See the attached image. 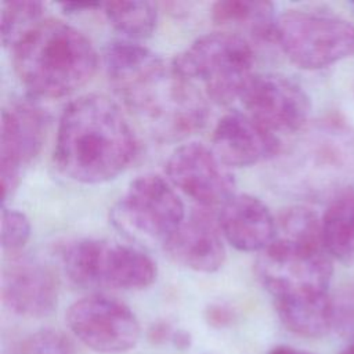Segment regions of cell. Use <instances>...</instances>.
<instances>
[{
    "mask_svg": "<svg viewBox=\"0 0 354 354\" xmlns=\"http://www.w3.org/2000/svg\"><path fill=\"white\" fill-rule=\"evenodd\" d=\"M104 65L115 93L153 138L178 141L205 124L207 105L199 88L149 48L113 41Z\"/></svg>",
    "mask_w": 354,
    "mask_h": 354,
    "instance_id": "6da1fadb",
    "label": "cell"
},
{
    "mask_svg": "<svg viewBox=\"0 0 354 354\" xmlns=\"http://www.w3.org/2000/svg\"><path fill=\"white\" fill-rule=\"evenodd\" d=\"M136 152L133 129L109 97L86 94L64 109L54 162L68 178L83 184L113 180L130 165Z\"/></svg>",
    "mask_w": 354,
    "mask_h": 354,
    "instance_id": "7a4b0ae2",
    "label": "cell"
},
{
    "mask_svg": "<svg viewBox=\"0 0 354 354\" xmlns=\"http://www.w3.org/2000/svg\"><path fill=\"white\" fill-rule=\"evenodd\" d=\"M12 64L19 82L33 97L61 98L90 82L98 55L75 26L44 19L12 47Z\"/></svg>",
    "mask_w": 354,
    "mask_h": 354,
    "instance_id": "3957f363",
    "label": "cell"
},
{
    "mask_svg": "<svg viewBox=\"0 0 354 354\" xmlns=\"http://www.w3.org/2000/svg\"><path fill=\"white\" fill-rule=\"evenodd\" d=\"M254 53L250 43L239 33L213 32L198 37L178 53L171 65L191 82L199 80L206 95L216 104L225 105L239 98L252 72Z\"/></svg>",
    "mask_w": 354,
    "mask_h": 354,
    "instance_id": "277c9868",
    "label": "cell"
},
{
    "mask_svg": "<svg viewBox=\"0 0 354 354\" xmlns=\"http://www.w3.org/2000/svg\"><path fill=\"white\" fill-rule=\"evenodd\" d=\"M66 277L87 289L140 290L156 279V264L142 250L105 239H80L62 252Z\"/></svg>",
    "mask_w": 354,
    "mask_h": 354,
    "instance_id": "5b68a950",
    "label": "cell"
},
{
    "mask_svg": "<svg viewBox=\"0 0 354 354\" xmlns=\"http://www.w3.org/2000/svg\"><path fill=\"white\" fill-rule=\"evenodd\" d=\"M324 245L282 238L260 253L256 275L274 301L328 295L332 263Z\"/></svg>",
    "mask_w": 354,
    "mask_h": 354,
    "instance_id": "8992f818",
    "label": "cell"
},
{
    "mask_svg": "<svg viewBox=\"0 0 354 354\" xmlns=\"http://www.w3.org/2000/svg\"><path fill=\"white\" fill-rule=\"evenodd\" d=\"M275 43L301 69H321L354 57V24L336 17L290 10L277 18Z\"/></svg>",
    "mask_w": 354,
    "mask_h": 354,
    "instance_id": "52a82bcc",
    "label": "cell"
},
{
    "mask_svg": "<svg viewBox=\"0 0 354 354\" xmlns=\"http://www.w3.org/2000/svg\"><path fill=\"white\" fill-rule=\"evenodd\" d=\"M112 218L123 232L165 245L185 220V210L169 183L159 176L147 174L130 183L115 205Z\"/></svg>",
    "mask_w": 354,
    "mask_h": 354,
    "instance_id": "ba28073f",
    "label": "cell"
},
{
    "mask_svg": "<svg viewBox=\"0 0 354 354\" xmlns=\"http://www.w3.org/2000/svg\"><path fill=\"white\" fill-rule=\"evenodd\" d=\"M71 333L100 354H122L134 348L141 336L140 322L123 301L94 293L72 303L65 315Z\"/></svg>",
    "mask_w": 354,
    "mask_h": 354,
    "instance_id": "9c48e42d",
    "label": "cell"
},
{
    "mask_svg": "<svg viewBox=\"0 0 354 354\" xmlns=\"http://www.w3.org/2000/svg\"><path fill=\"white\" fill-rule=\"evenodd\" d=\"M239 100L252 119L275 133H295L310 116V100L293 80L277 73L253 75Z\"/></svg>",
    "mask_w": 354,
    "mask_h": 354,
    "instance_id": "30bf717a",
    "label": "cell"
},
{
    "mask_svg": "<svg viewBox=\"0 0 354 354\" xmlns=\"http://www.w3.org/2000/svg\"><path fill=\"white\" fill-rule=\"evenodd\" d=\"M47 126V112L32 101L14 102L3 111L0 123L3 201H7L18 187L22 167L39 153Z\"/></svg>",
    "mask_w": 354,
    "mask_h": 354,
    "instance_id": "8fae6325",
    "label": "cell"
},
{
    "mask_svg": "<svg viewBox=\"0 0 354 354\" xmlns=\"http://www.w3.org/2000/svg\"><path fill=\"white\" fill-rule=\"evenodd\" d=\"M166 173L174 187L203 206L224 205L235 195V180L216 153L199 142L176 148Z\"/></svg>",
    "mask_w": 354,
    "mask_h": 354,
    "instance_id": "7c38bea8",
    "label": "cell"
},
{
    "mask_svg": "<svg viewBox=\"0 0 354 354\" xmlns=\"http://www.w3.org/2000/svg\"><path fill=\"white\" fill-rule=\"evenodd\" d=\"M1 297L6 307L25 318L50 315L58 303V282L41 261L17 256L3 268Z\"/></svg>",
    "mask_w": 354,
    "mask_h": 354,
    "instance_id": "4fadbf2b",
    "label": "cell"
},
{
    "mask_svg": "<svg viewBox=\"0 0 354 354\" xmlns=\"http://www.w3.org/2000/svg\"><path fill=\"white\" fill-rule=\"evenodd\" d=\"M213 152L227 167H246L279 153L278 137L248 113L224 115L213 130Z\"/></svg>",
    "mask_w": 354,
    "mask_h": 354,
    "instance_id": "5bb4252c",
    "label": "cell"
},
{
    "mask_svg": "<svg viewBox=\"0 0 354 354\" xmlns=\"http://www.w3.org/2000/svg\"><path fill=\"white\" fill-rule=\"evenodd\" d=\"M218 227L238 250L263 252L277 236V218L259 198L235 194L220 210Z\"/></svg>",
    "mask_w": 354,
    "mask_h": 354,
    "instance_id": "9a60e30c",
    "label": "cell"
},
{
    "mask_svg": "<svg viewBox=\"0 0 354 354\" xmlns=\"http://www.w3.org/2000/svg\"><path fill=\"white\" fill-rule=\"evenodd\" d=\"M165 250L176 263L198 272H214L225 261L220 227L205 214L184 220L166 241Z\"/></svg>",
    "mask_w": 354,
    "mask_h": 354,
    "instance_id": "2e32d148",
    "label": "cell"
},
{
    "mask_svg": "<svg viewBox=\"0 0 354 354\" xmlns=\"http://www.w3.org/2000/svg\"><path fill=\"white\" fill-rule=\"evenodd\" d=\"M212 19L221 26L245 30L260 41H275L274 6L259 0H224L212 7Z\"/></svg>",
    "mask_w": 354,
    "mask_h": 354,
    "instance_id": "e0dca14e",
    "label": "cell"
},
{
    "mask_svg": "<svg viewBox=\"0 0 354 354\" xmlns=\"http://www.w3.org/2000/svg\"><path fill=\"white\" fill-rule=\"evenodd\" d=\"M283 326L303 337H321L332 330L330 295L274 301Z\"/></svg>",
    "mask_w": 354,
    "mask_h": 354,
    "instance_id": "ac0fdd59",
    "label": "cell"
},
{
    "mask_svg": "<svg viewBox=\"0 0 354 354\" xmlns=\"http://www.w3.org/2000/svg\"><path fill=\"white\" fill-rule=\"evenodd\" d=\"M304 148L303 162L299 165L304 169L306 177H344L354 171V167L348 165V159L354 160V155H350L346 144H348V136L342 131L319 134L313 137Z\"/></svg>",
    "mask_w": 354,
    "mask_h": 354,
    "instance_id": "d6986e66",
    "label": "cell"
},
{
    "mask_svg": "<svg viewBox=\"0 0 354 354\" xmlns=\"http://www.w3.org/2000/svg\"><path fill=\"white\" fill-rule=\"evenodd\" d=\"M326 252L346 266L354 264V194H343L328 206L322 217Z\"/></svg>",
    "mask_w": 354,
    "mask_h": 354,
    "instance_id": "ffe728a7",
    "label": "cell"
},
{
    "mask_svg": "<svg viewBox=\"0 0 354 354\" xmlns=\"http://www.w3.org/2000/svg\"><path fill=\"white\" fill-rule=\"evenodd\" d=\"M102 11L115 30L127 39L149 37L158 21V8L152 1H106Z\"/></svg>",
    "mask_w": 354,
    "mask_h": 354,
    "instance_id": "44dd1931",
    "label": "cell"
},
{
    "mask_svg": "<svg viewBox=\"0 0 354 354\" xmlns=\"http://www.w3.org/2000/svg\"><path fill=\"white\" fill-rule=\"evenodd\" d=\"M43 4L32 0L1 3V41L11 48L41 22Z\"/></svg>",
    "mask_w": 354,
    "mask_h": 354,
    "instance_id": "7402d4cb",
    "label": "cell"
},
{
    "mask_svg": "<svg viewBox=\"0 0 354 354\" xmlns=\"http://www.w3.org/2000/svg\"><path fill=\"white\" fill-rule=\"evenodd\" d=\"M14 354H75V348L62 332L41 329L24 339Z\"/></svg>",
    "mask_w": 354,
    "mask_h": 354,
    "instance_id": "603a6c76",
    "label": "cell"
},
{
    "mask_svg": "<svg viewBox=\"0 0 354 354\" xmlns=\"http://www.w3.org/2000/svg\"><path fill=\"white\" fill-rule=\"evenodd\" d=\"M332 330L348 340L354 339V283L343 285L330 296Z\"/></svg>",
    "mask_w": 354,
    "mask_h": 354,
    "instance_id": "cb8c5ba5",
    "label": "cell"
},
{
    "mask_svg": "<svg viewBox=\"0 0 354 354\" xmlns=\"http://www.w3.org/2000/svg\"><path fill=\"white\" fill-rule=\"evenodd\" d=\"M30 236V223L28 217L15 210L7 209L3 205L1 209V246L6 252L21 250Z\"/></svg>",
    "mask_w": 354,
    "mask_h": 354,
    "instance_id": "d4e9b609",
    "label": "cell"
},
{
    "mask_svg": "<svg viewBox=\"0 0 354 354\" xmlns=\"http://www.w3.org/2000/svg\"><path fill=\"white\" fill-rule=\"evenodd\" d=\"M206 321L213 328H227L234 322V313L221 304H213L206 310Z\"/></svg>",
    "mask_w": 354,
    "mask_h": 354,
    "instance_id": "484cf974",
    "label": "cell"
},
{
    "mask_svg": "<svg viewBox=\"0 0 354 354\" xmlns=\"http://www.w3.org/2000/svg\"><path fill=\"white\" fill-rule=\"evenodd\" d=\"M174 328L171 324L166 322V321H156L155 324H152L148 330H147V337L152 344H166L171 342L173 333H174Z\"/></svg>",
    "mask_w": 354,
    "mask_h": 354,
    "instance_id": "4316f807",
    "label": "cell"
},
{
    "mask_svg": "<svg viewBox=\"0 0 354 354\" xmlns=\"http://www.w3.org/2000/svg\"><path fill=\"white\" fill-rule=\"evenodd\" d=\"M170 343L177 350H188L191 347V344H192V337H191L188 330H185V329H176Z\"/></svg>",
    "mask_w": 354,
    "mask_h": 354,
    "instance_id": "83f0119b",
    "label": "cell"
},
{
    "mask_svg": "<svg viewBox=\"0 0 354 354\" xmlns=\"http://www.w3.org/2000/svg\"><path fill=\"white\" fill-rule=\"evenodd\" d=\"M62 8L65 10V12L76 14L82 11L102 8V3H66V4H62Z\"/></svg>",
    "mask_w": 354,
    "mask_h": 354,
    "instance_id": "f1b7e54d",
    "label": "cell"
},
{
    "mask_svg": "<svg viewBox=\"0 0 354 354\" xmlns=\"http://www.w3.org/2000/svg\"><path fill=\"white\" fill-rule=\"evenodd\" d=\"M267 354H313V353H308V351H304V350H300V348H295V347H290V346L281 344V346L272 347Z\"/></svg>",
    "mask_w": 354,
    "mask_h": 354,
    "instance_id": "f546056e",
    "label": "cell"
},
{
    "mask_svg": "<svg viewBox=\"0 0 354 354\" xmlns=\"http://www.w3.org/2000/svg\"><path fill=\"white\" fill-rule=\"evenodd\" d=\"M339 354H354V339L348 340V344L339 351Z\"/></svg>",
    "mask_w": 354,
    "mask_h": 354,
    "instance_id": "4dcf8cb0",
    "label": "cell"
}]
</instances>
